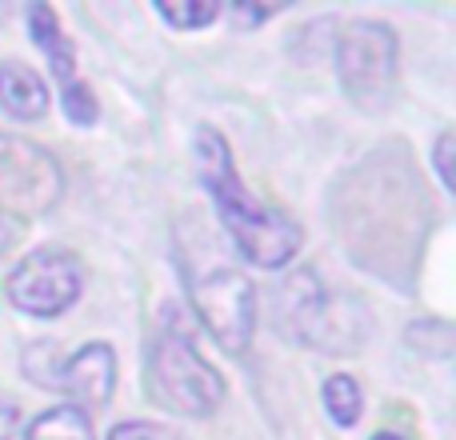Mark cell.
Returning <instances> with one entry per match:
<instances>
[{
    "label": "cell",
    "instance_id": "cell-6",
    "mask_svg": "<svg viewBox=\"0 0 456 440\" xmlns=\"http://www.w3.org/2000/svg\"><path fill=\"white\" fill-rule=\"evenodd\" d=\"M28 29H32V40H37V48L48 56V64H53V77L61 80L64 117H69L72 125H80V128L96 125L101 109H96L93 88L80 80V72H77V53H72L69 37L61 32V20H56V12H53L48 4H32V8H28Z\"/></svg>",
    "mask_w": 456,
    "mask_h": 440
},
{
    "label": "cell",
    "instance_id": "cell-10",
    "mask_svg": "<svg viewBox=\"0 0 456 440\" xmlns=\"http://www.w3.org/2000/svg\"><path fill=\"white\" fill-rule=\"evenodd\" d=\"M28 440H96V436H93V420H88L85 409L61 404V409H48L32 420Z\"/></svg>",
    "mask_w": 456,
    "mask_h": 440
},
{
    "label": "cell",
    "instance_id": "cell-8",
    "mask_svg": "<svg viewBox=\"0 0 456 440\" xmlns=\"http://www.w3.org/2000/svg\"><path fill=\"white\" fill-rule=\"evenodd\" d=\"M324 316H329V297H324L316 273H297L281 284V324L292 340L313 345L316 329H324Z\"/></svg>",
    "mask_w": 456,
    "mask_h": 440
},
{
    "label": "cell",
    "instance_id": "cell-5",
    "mask_svg": "<svg viewBox=\"0 0 456 440\" xmlns=\"http://www.w3.org/2000/svg\"><path fill=\"white\" fill-rule=\"evenodd\" d=\"M192 305H197L200 324L213 332V340L224 353H248L252 332H256V292H252L248 276L236 268H213L197 281Z\"/></svg>",
    "mask_w": 456,
    "mask_h": 440
},
{
    "label": "cell",
    "instance_id": "cell-13",
    "mask_svg": "<svg viewBox=\"0 0 456 440\" xmlns=\"http://www.w3.org/2000/svg\"><path fill=\"white\" fill-rule=\"evenodd\" d=\"M109 440H173L165 428L157 425H144V420H128V425H117L109 433Z\"/></svg>",
    "mask_w": 456,
    "mask_h": 440
},
{
    "label": "cell",
    "instance_id": "cell-12",
    "mask_svg": "<svg viewBox=\"0 0 456 440\" xmlns=\"http://www.w3.org/2000/svg\"><path fill=\"white\" fill-rule=\"evenodd\" d=\"M157 16L181 32H197L205 24H213L221 16V8L216 4H157Z\"/></svg>",
    "mask_w": 456,
    "mask_h": 440
},
{
    "label": "cell",
    "instance_id": "cell-11",
    "mask_svg": "<svg viewBox=\"0 0 456 440\" xmlns=\"http://www.w3.org/2000/svg\"><path fill=\"white\" fill-rule=\"evenodd\" d=\"M321 401L329 409V417L337 420L340 428H353L361 420V409H364V396H361V385L353 377H329L321 388Z\"/></svg>",
    "mask_w": 456,
    "mask_h": 440
},
{
    "label": "cell",
    "instance_id": "cell-2",
    "mask_svg": "<svg viewBox=\"0 0 456 440\" xmlns=\"http://www.w3.org/2000/svg\"><path fill=\"white\" fill-rule=\"evenodd\" d=\"M149 393L176 417H213L224 401V377L197 353L189 329L168 324L149 353Z\"/></svg>",
    "mask_w": 456,
    "mask_h": 440
},
{
    "label": "cell",
    "instance_id": "cell-7",
    "mask_svg": "<svg viewBox=\"0 0 456 440\" xmlns=\"http://www.w3.org/2000/svg\"><path fill=\"white\" fill-rule=\"evenodd\" d=\"M40 385L45 388H61L72 396L77 409L85 404H109L112 401V385H117V356L109 345H85L77 356L61 361L56 369L40 372Z\"/></svg>",
    "mask_w": 456,
    "mask_h": 440
},
{
    "label": "cell",
    "instance_id": "cell-15",
    "mask_svg": "<svg viewBox=\"0 0 456 440\" xmlns=\"http://www.w3.org/2000/svg\"><path fill=\"white\" fill-rule=\"evenodd\" d=\"M16 425H20V404H16V401H0V440H12Z\"/></svg>",
    "mask_w": 456,
    "mask_h": 440
},
{
    "label": "cell",
    "instance_id": "cell-14",
    "mask_svg": "<svg viewBox=\"0 0 456 440\" xmlns=\"http://www.w3.org/2000/svg\"><path fill=\"white\" fill-rule=\"evenodd\" d=\"M452 136L444 133L441 141H436V152H433V165H436V173H441V184L444 189H452Z\"/></svg>",
    "mask_w": 456,
    "mask_h": 440
},
{
    "label": "cell",
    "instance_id": "cell-9",
    "mask_svg": "<svg viewBox=\"0 0 456 440\" xmlns=\"http://www.w3.org/2000/svg\"><path fill=\"white\" fill-rule=\"evenodd\" d=\"M0 104L20 120H37L48 109L45 80L24 64H0Z\"/></svg>",
    "mask_w": 456,
    "mask_h": 440
},
{
    "label": "cell",
    "instance_id": "cell-16",
    "mask_svg": "<svg viewBox=\"0 0 456 440\" xmlns=\"http://www.w3.org/2000/svg\"><path fill=\"white\" fill-rule=\"evenodd\" d=\"M372 440H409V436H401V433H377Z\"/></svg>",
    "mask_w": 456,
    "mask_h": 440
},
{
    "label": "cell",
    "instance_id": "cell-4",
    "mask_svg": "<svg viewBox=\"0 0 456 440\" xmlns=\"http://www.w3.org/2000/svg\"><path fill=\"white\" fill-rule=\"evenodd\" d=\"M85 289V268L64 249H40L24 257L8 276V300L28 316H61L80 300Z\"/></svg>",
    "mask_w": 456,
    "mask_h": 440
},
{
    "label": "cell",
    "instance_id": "cell-3",
    "mask_svg": "<svg viewBox=\"0 0 456 440\" xmlns=\"http://www.w3.org/2000/svg\"><path fill=\"white\" fill-rule=\"evenodd\" d=\"M337 72L356 109L380 112L396 88V32L380 20H353L340 32Z\"/></svg>",
    "mask_w": 456,
    "mask_h": 440
},
{
    "label": "cell",
    "instance_id": "cell-1",
    "mask_svg": "<svg viewBox=\"0 0 456 440\" xmlns=\"http://www.w3.org/2000/svg\"><path fill=\"white\" fill-rule=\"evenodd\" d=\"M192 149H197L200 184L208 189L216 213H221V224L228 228L240 257L252 260L256 268L289 265L300 252V244H305L300 224H292V216H284L281 208H268L265 200H256L244 189L240 173L232 165V149H228V141L216 128H200Z\"/></svg>",
    "mask_w": 456,
    "mask_h": 440
}]
</instances>
